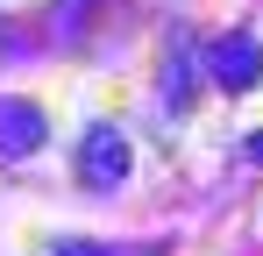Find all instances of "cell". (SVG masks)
Returning <instances> with one entry per match:
<instances>
[{"label":"cell","instance_id":"1","mask_svg":"<svg viewBox=\"0 0 263 256\" xmlns=\"http://www.w3.org/2000/svg\"><path fill=\"white\" fill-rule=\"evenodd\" d=\"M79 171H86V185H121L128 178V142L114 128H92L86 150H79Z\"/></svg>","mask_w":263,"mask_h":256},{"label":"cell","instance_id":"3","mask_svg":"<svg viewBox=\"0 0 263 256\" xmlns=\"http://www.w3.org/2000/svg\"><path fill=\"white\" fill-rule=\"evenodd\" d=\"M43 142V114L36 107H0V150L14 157V150H36Z\"/></svg>","mask_w":263,"mask_h":256},{"label":"cell","instance_id":"2","mask_svg":"<svg viewBox=\"0 0 263 256\" xmlns=\"http://www.w3.org/2000/svg\"><path fill=\"white\" fill-rule=\"evenodd\" d=\"M256 71H263V50H256L249 36H220V43H214V79L228 85V93L256 85Z\"/></svg>","mask_w":263,"mask_h":256}]
</instances>
